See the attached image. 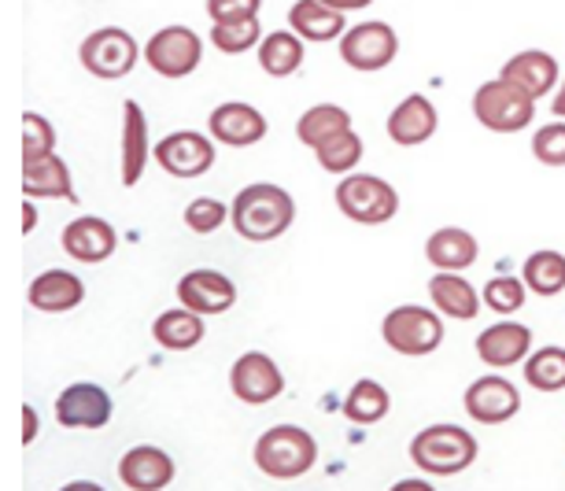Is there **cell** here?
Here are the masks:
<instances>
[{
	"instance_id": "1",
	"label": "cell",
	"mask_w": 565,
	"mask_h": 491,
	"mask_svg": "<svg viewBox=\"0 0 565 491\" xmlns=\"http://www.w3.org/2000/svg\"><path fill=\"white\" fill-rule=\"evenodd\" d=\"M230 222L237 230V237L252 244H270L285 237L296 222V200L289 196V189L255 181V185L241 189L237 200L230 204Z\"/></svg>"
},
{
	"instance_id": "2",
	"label": "cell",
	"mask_w": 565,
	"mask_h": 491,
	"mask_svg": "<svg viewBox=\"0 0 565 491\" xmlns=\"http://www.w3.org/2000/svg\"><path fill=\"white\" fill-rule=\"evenodd\" d=\"M252 458L270 480H300L318 462V444L300 425H274L255 440Z\"/></svg>"
},
{
	"instance_id": "3",
	"label": "cell",
	"mask_w": 565,
	"mask_h": 491,
	"mask_svg": "<svg viewBox=\"0 0 565 491\" xmlns=\"http://www.w3.org/2000/svg\"><path fill=\"white\" fill-rule=\"evenodd\" d=\"M411 462L429 477H458L477 462V436L462 425H429L411 440Z\"/></svg>"
},
{
	"instance_id": "4",
	"label": "cell",
	"mask_w": 565,
	"mask_h": 491,
	"mask_svg": "<svg viewBox=\"0 0 565 491\" xmlns=\"http://www.w3.org/2000/svg\"><path fill=\"white\" fill-rule=\"evenodd\" d=\"M340 215L359 226H385L399 215V192L377 174H344L333 192Z\"/></svg>"
},
{
	"instance_id": "5",
	"label": "cell",
	"mask_w": 565,
	"mask_h": 491,
	"mask_svg": "<svg viewBox=\"0 0 565 491\" xmlns=\"http://www.w3.org/2000/svg\"><path fill=\"white\" fill-rule=\"evenodd\" d=\"M381 337H385V344L396 351V355H407V359L433 355V351L444 344V314L436 311V307H418V303L396 307V311H388L385 322H381Z\"/></svg>"
},
{
	"instance_id": "6",
	"label": "cell",
	"mask_w": 565,
	"mask_h": 491,
	"mask_svg": "<svg viewBox=\"0 0 565 491\" xmlns=\"http://www.w3.org/2000/svg\"><path fill=\"white\" fill-rule=\"evenodd\" d=\"M473 119L492 134H521L536 119V100L507 78H492L473 93Z\"/></svg>"
},
{
	"instance_id": "7",
	"label": "cell",
	"mask_w": 565,
	"mask_h": 491,
	"mask_svg": "<svg viewBox=\"0 0 565 491\" xmlns=\"http://www.w3.org/2000/svg\"><path fill=\"white\" fill-rule=\"evenodd\" d=\"M141 56L145 52L137 45V38L122 26H100V30H93L89 38H82V45H78L82 67L89 71L93 78H104V82L126 78Z\"/></svg>"
},
{
	"instance_id": "8",
	"label": "cell",
	"mask_w": 565,
	"mask_h": 491,
	"mask_svg": "<svg viewBox=\"0 0 565 491\" xmlns=\"http://www.w3.org/2000/svg\"><path fill=\"white\" fill-rule=\"evenodd\" d=\"M145 63L159 78H189L204 63V41L189 26H163L148 38Z\"/></svg>"
},
{
	"instance_id": "9",
	"label": "cell",
	"mask_w": 565,
	"mask_h": 491,
	"mask_svg": "<svg viewBox=\"0 0 565 491\" xmlns=\"http://www.w3.org/2000/svg\"><path fill=\"white\" fill-rule=\"evenodd\" d=\"M399 52V38L396 30L381 19H366L359 26H348V34L340 38V60L348 63L351 71L373 74V71H385Z\"/></svg>"
},
{
	"instance_id": "10",
	"label": "cell",
	"mask_w": 565,
	"mask_h": 491,
	"mask_svg": "<svg viewBox=\"0 0 565 491\" xmlns=\"http://www.w3.org/2000/svg\"><path fill=\"white\" fill-rule=\"evenodd\" d=\"M215 137L211 134H196V130H178L167 134L163 141L152 148L156 163L163 174L170 178H204L211 167H215Z\"/></svg>"
},
{
	"instance_id": "11",
	"label": "cell",
	"mask_w": 565,
	"mask_h": 491,
	"mask_svg": "<svg viewBox=\"0 0 565 491\" xmlns=\"http://www.w3.org/2000/svg\"><path fill=\"white\" fill-rule=\"evenodd\" d=\"M230 388L248 407H266L285 392V373L266 351H244L230 370Z\"/></svg>"
},
{
	"instance_id": "12",
	"label": "cell",
	"mask_w": 565,
	"mask_h": 491,
	"mask_svg": "<svg viewBox=\"0 0 565 491\" xmlns=\"http://www.w3.org/2000/svg\"><path fill=\"white\" fill-rule=\"evenodd\" d=\"M115 414L111 392L93 381H74L56 396V421L63 429H104Z\"/></svg>"
},
{
	"instance_id": "13",
	"label": "cell",
	"mask_w": 565,
	"mask_h": 491,
	"mask_svg": "<svg viewBox=\"0 0 565 491\" xmlns=\"http://www.w3.org/2000/svg\"><path fill=\"white\" fill-rule=\"evenodd\" d=\"M462 407L477 425H507L521 410V392L518 384H510L503 373L492 370L469 384Z\"/></svg>"
},
{
	"instance_id": "14",
	"label": "cell",
	"mask_w": 565,
	"mask_h": 491,
	"mask_svg": "<svg viewBox=\"0 0 565 491\" xmlns=\"http://www.w3.org/2000/svg\"><path fill=\"white\" fill-rule=\"evenodd\" d=\"M266 130H270L266 115L259 108H252V104H244V100H226L207 115V134L226 148L259 145L266 137Z\"/></svg>"
},
{
	"instance_id": "15",
	"label": "cell",
	"mask_w": 565,
	"mask_h": 491,
	"mask_svg": "<svg viewBox=\"0 0 565 491\" xmlns=\"http://www.w3.org/2000/svg\"><path fill=\"white\" fill-rule=\"evenodd\" d=\"M60 241H63V252L82 266H97L104 259H111L115 248H119V233H115L111 222H104L97 215L71 218L67 226H63Z\"/></svg>"
},
{
	"instance_id": "16",
	"label": "cell",
	"mask_w": 565,
	"mask_h": 491,
	"mask_svg": "<svg viewBox=\"0 0 565 491\" xmlns=\"http://www.w3.org/2000/svg\"><path fill=\"white\" fill-rule=\"evenodd\" d=\"M178 303L196 314H226L237 303V285L218 270H189L178 281Z\"/></svg>"
},
{
	"instance_id": "17",
	"label": "cell",
	"mask_w": 565,
	"mask_h": 491,
	"mask_svg": "<svg viewBox=\"0 0 565 491\" xmlns=\"http://www.w3.org/2000/svg\"><path fill=\"white\" fill-rule=\"evenodd\" d=\"M440 130V111L425 93H411L392 108L388 115V137L399 148H418L433 141V134Z\"/></svg>"
},
{
	"instance_id": "18",
	"label": "cell",
	"mask_w": 565,
	"mask_h": 491,
	"mask_svg": "<svg viewBox=\"0 0 565 491\" xmlns=\"http://www.w3.org/2000/svg\"><path fill=\"white\" fill-rule=\"evenodd\" d=\"M499 78H507L510 85H518L521 93H529L532 100H543L558 89V78H562V67L551 52L543 49H525L518 56H510L499 71Z\"/></svg>"
},
{
	"instance_id": "19",
	"label": "cell",
	"mask_w": 565,
	"mask_h": 491,
	"mask_svg": "<svg viewBox=\"0 0 565 491\" xmlns=\"http://www.w3.org/2000/svg\"><path fill=\"white\" fill-rule=\"evenodd\" d=\"M119 480L130 491H163L174 484V458L156 444L130 447L119 458Z\"/></svg>"
},
{
	"instance_id": "20",
	"label": "cell",
	"mask_w": 565,
	"mask_h": 491,
	"mask_svg": "<svg viewBox=\"0 0 565 491\" xmlns=\"http://www.w3.org/2000/svg\"><path fill=\"white\" fill-rule=\"evenodd\" d=\"M532 355V329L521 322H495L477 337V359L488 370H510Z\"/></svg>"
},
{
	"instance_id": "21",
	"label": "cell",
	"mask_w": 565,
	"mask_h": 491,
	"mask_svg": "<svg viewBox=\"0 0 565 491\" xmlns=\"http://www.w3.org/2000/svg\"><path fill=\"white\" fill-rule=\"evenodd\" d=\"M429 300L444 318H455V322H473L481 314V292L466 281L458 270H436L429 277Z\"/></svg>"
},
{
	"instance_id": "22",
	"label": "cell",
	"mask_w": 565,
	"mask_h": 491,
	"mask_svg": "<svg viewBox=\"0 0 565 491\" xmlns=\"http://www.w3.org/2000/svg\"><path fill=\"white\" fill-rule=\"evenodd\" d=\"M148 156H152V145H148V119L137 100L122 104V152H119V174L122 185L134 189L137 181L145 178Z\"/></svg>"
},
{
	"instance_id": "23",
	"label": "cell",
	"mask_w": 565,
	"mask_h": 491,
	"mask_svg": "<svg viewBox=\"0 0 565 491\" xmlns=\"http://www.w3.org/2000/svg\"><path fill=\"white\" fill-rule=\"evenodd\" d=\"M82 300H85V285H82V277L71 270H45L26 288V303L45 314L74 311Z\"/></svg>"
},
{
	"instance_id": "24",
	"label": "cell",
	"mask_w": 565,
	"mask_h": 491,
	"mask_svg": "<svg viewBox=\"0 0 565 491\" xmlns=\"http://www.w3.org/2000/svg\"><path fill=\"white\" fill-rule=\"evenodd\" d=\"M23 196L30 200H71L78 204V192H74V181H71V167L63 163L60 156H49V159H38V163H23Z\"/></svg>"
},
{
	"instance_id": "25",
	"label": "cell",
	"mask_w": 565,
	"mask_h": 491,
	"mask_svg": "<svg viewBox=\"0 0 565 491\" xmlns=\"http://www.w3.org/2000/svg\"><path fill=\"white\" fill-rule=\"evenodd\" d=\"M477 255H481V244L469 230H458V226H444L429 233V241H425V259L436 270H469V266L477 263Z\"/></svg>"
},
{
	"instance_id": "26",
	"label": "cell",
	"mask_w": 565,
	"mask_h": 491,
	"mask_svg": "<svg viewBox=\"0 0 565 491\" xmlns=\"http://www.w3.org/2000/svg\"><path fill=\"white\" fill-rule=\"evenodd\" d=\"M289 26L303 41H340L348 34V15L322 0H296L289 8Z\"/></svg>"
},
{
	"instance_id": "27",
	"label": "cell",
	"mask_w": 565,
	"mask_h": 491,
	"mask_svg": "<svg viewBox=\"0 0 565 491\" xmlns=\"http://www.w3.org/2000/svg\"><path fill=\"white\" fill-rule=\"evenodd\" d=\"M152 337L163 351H193L207 337L204 314L189 311V307H170L152 322Z\"/></svg>"
},
{
	"instance_id": "28",
	"label": "cell",
	"mask_w": 565,
	"mask_h": 491,
	"mask_svg": "<svg viewBox=\"0 0 565 491\" xmlns=\"http://www.w3.org/2000/svg\"><path fill=\"white\" fill-rule=\"evenodd\" d=\"M259 67L270 78H289L303 67V38L296 30H274L259 45Z\"/></svg>"
},
{
	"instance_id": "29",
	"label": "cell",
	"mask_w": 565,
	"mask_h": 491,
	"mask_svg": "<svg viewBox=\"0 0 565 491\" xmlns=\"http://www.w3.org/2000/svg\"><path fill=\"white\" fill-rule=\"evenodd\" d=\"M348 130H351V115L340 108V104H315V108H307L300 115V122H296V137H300L307 148H322Z\"/></svg>"
},
{
	"instance_id": "30",
	"label": "cell",
	"mask_w": 565,
	"mask_h": 491,
	"mask_svg": "<svg viewBox=\"0 0 565 491\" xmlns=\"http://www.w3.org/2000/svg\"><path fill=\"white\" fill-rule=\"evenodd\" d=\"M388 410H392L388 388L373 377L355 381V388H351L348 399H344V418L351 425H377V421L388 418Z\"/></svg>"
},
{
	"instance_id": "31",
	"label": "cell",
	"mask_w": 565,
	"mask_h": 491,
	"mask_svg": "<svg viewBox=\"0 0 565 491\" xmlns=\"http://www.w3.org/2000/svg\"><path fill=\"white\" fill-rule=\"evenodd\" d=\"M521 277H525L529 292L558 296V292H565V255L554 252V248L532 252L525 259V266H521Z\"/></svg>"
},
{
	"instance_id": "32",
	"label": "cell",
	"mask_w": 565,
	"mask_h": 491,
	"mask_svg": "<svg viewBox=\"0 0 565 491\" xmlns=\"http://www.w3.org/2000/svg\"><path fill=\"white\" fill-rule=\"evenodd\" d=\"M525 384L536 392H562L565 388V348H540L525 359Z\"/></svg>"
},
{
	"instance_id": "33",
	"label": "cell",
	"mask_w": 565,
	"mask_h": 491,
	"mask_svg": "<svg viewBox=\"0 0 565 491\" xmlns=\"http://www.w3.org/2000/svg\"><path fill=\"white\" fill-rule=\"evenodd\" d=\"M315 159H318V167H322L326 174H337V178L355 174V167H359V159H362V137L355 130L340 134L329 145L315 148Z\"/></svg>"
},
{
	"instance_id": "34",
	"label": "cell",
	"mask_w": 565,
	"mask_h": 491,
	"mask_svg": "<svg viewBox=\"0 0 565 491\" xmlns=\"http://www.w3.org/2000/svg\"><path fill=\"white\" fill-rule=\"evenodd\" d=\"M211 45H215L222 56H241V52H252L255 45H263V26L259 19H237V23H215L211 26Z\"/></svg>"
},
{
	"instance_id": "35",
	"label": "cell",
	"mask_w": 565,
	"mask_h": 491,
	"mask_svg": "<svg viewBox=\"0 0 565 491\" xmlns=\"http://www.w3.org/2000/svg\"><path fill=\"white\" fill-rule=\"evenodd\" d=\"M19 156L23 163H38V159H49L56 156V130L45 115L38 111H23V130H19Z\"/></svg>"
},
{
	"instance_id": "36",
	"label": "cell",
	"mask_w": 565,
	"mask_h": 491,
	"mask_svg": "<svg viewBox=\"0 0 565 491\" xmlns=\"http://www.w3.org/2000/svg\"><path fill=\"white\" fill-rule=\"evenodd\" d=\"M525 292H529V285H525V277H492V281L484 285V292H481V300L488 311H495V314H518L521 307H525Z\"/></svg>"
},
{
	"instance_id": "37",
	"label": "cell",
	"mask_w": 565,
	"mask_h": 491,
	"mask_svg": "<svg viewBox=\"0 0 565 491\" xmlns=\"http://www.w3.org/2000/svg\"><path fill=\"white\" fill-rule=\"evenodd\" d=\"M230 207L215 196H196L193 204L185 207V226L196 233V237H207V233H218L226 226Z\"/></svg>"
},
{
	"instance_id": "38",
	"label": "cell",
	"mask_w": 565,
	"mask_h": 491,
	"mask_svg": "<svg viewBox=\"0 0 565 491\" xmlns=\"http://www.w3.org/2000/svg\"><path fill=\"white\" fill-rule=\"evenodd\" d=\"M532 156H536L543 167H554V170L565 167V119H554L532 134Z\"/></svg>"
},
{
	"instance_id": "39",
	"label": "cell",
	"mask_w": 565,
	"mask_h": 491,
	"mask_svg": "<svg viewBox=\"0 0 565 491\" xmlns=\"http://www.w3.org/2000/svg\"><path fill=\"white\" fill-rule=\"evenodd\" d=\"M263 0H207L211 23H237V19H259Z\"/></svg>"
},
{
	"instance_id": "40",
	"label": "cell",
	"mask_w": 565,
	"mask_h": 491,
	"mask_svg": "<svg viewBox=\"0 0 565 491\" xmlns=\"http://www.w3.org/2000/svg\"><path fill=\"white\" fill-rule=\"evenodd\" d=\"M19 440H23V447L38 440V410L34 407H23V436H19Z\"/></svg>"
},
{
	"instance_id": "41",
	"label": "cell",
	"mask_w": 565,
	"mask_h": 491,
	"mask_svg": "<svg viewBox=\"0 0 565 491\" xmlns=\"http://www.w3.org/2000/svg\"><path fill=\"white\" fill-rule=\"evenodd\" d=\"M551 115L554 119H565V71L558 78V89H554V96H551Z\"/></svg>"
},
{
	"instance_id": "42",
	"label": "cell",
	"mask_w": 565,
	"mask_h": 491,
	"mask_svg": "<svg viewBox=\"0 0 565 491\" xmlns=\"http://www.w3.org/2000/svg\"><path fill=\"white\" fill-rule=\"evenodd\" d=\"M38 226V207L30 204V196H26V204H23V218H19V230H23V237H30Z\"/></svg>"
},
{
	"instance_id": "43",
	"label": "cell",
	"mask_w": 565,
	"mask_h": 491,
	"mask_svg": "<svg viewBox=\"0 0 565 491\" xmlns=\"http://www.w3.org/2000/svg\"><path fill=\"white\" fill-rule=\"evenodd\" d=\"M322 4H329V8H337V12H362V8H370L373 0H322Z\"/></svg>"
},
{
	"instance_id": "44",
	"label": "cell",
	"mask_w": 565,
	"mask_h": 491,
	"mask_svg": "<svg viewBox=\"0 0 565 491\" xmlns=\"http://www.w3.org/2000/svg\"><path fill=\"white\" fill-rule=\"evenodd\" d=\"M418 488L429 491V484H425V480H399V484H396V491H418Z\"/></svg>"
}]
</instances>
